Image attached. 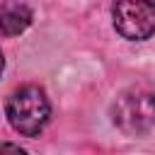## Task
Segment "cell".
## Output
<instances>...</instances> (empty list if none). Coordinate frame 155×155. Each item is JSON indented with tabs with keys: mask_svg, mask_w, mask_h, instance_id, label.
<instances>
[{
	"mask_svg": "<svg viewBox=\"0 0 155 155\" xmlns=\"http://www.w3.org/2000/svg\"><path fill=\"white\" fill-rule=\"evenodd\" d=\"M5 114L10 126L22 133V136H39L41 128L48 124L51 116V104L48 97L41 87L36 85H24L19 90H15L5 104Z\"/></svg>",
	"mask_w": 155,
	"mask_h": 155,
	"instance_id": "1",
	"label": "cell"
},
{
	"mask_svg": "<svg viewBox=\"0 0 155 155\" xmlns=\"http://www.w3.org/2000/svg\"><path fill=\"white\" fill-rule=\"evenodd\" d=\"M111 119L126 136H143L155 126V92L143 85L124 90L111 104Z\"/></svg>",
	"mask_w": 155,
	"mask_h": 155,
	"instance_id": "2",
	"label": "cell"
},
{
	"mask_svg": "<svg viewBox=\"0 0 155 155\" xmlns=\"http://www.w3.org/2000/svg\"><path fill=\"white\" fill-rule=\"evenodd\" d=\"M111 17L128 41H145L155 34V0H114Z\"/></svg>",
	"mask_w": 155,
	"mask_h": 155,
	"instance_id": "3",
	"label": "cell"
},
{
	"mask_svg": "<svg viewBox=\"0 0 155 155\" xmlns=\"http://www.w3.org/2000/svg\"><path fill=\"white\" fill-rule=\"evenodd\" d=\"M31 24V10L19 0H7L0 7V34L17 36Z\"/></svg>",
	"mask_w": 155,
	"mask_h": 155,
	"instance_id": "4",
	"label": "cell"
},
{
	"mask_svg": "<svg viewBox=\"0 0 155 155\" xmlns=\"http://www.w3.org/2000/svg\"><path fill=\"white\" fill-rule=\"evenodd\" d=\"M5 150H10V153H24V148H19L15 143H0V153H5Z\"/></svg>",
	"mask_w": 155,
	"mask_h": 155,
	"instance_id": "5",
	"label": "cell"
},
{
	"mask_svg": "<svg viewBox=\"0 0 155 155\" xmlns=\"http://www.w3.org/2000/svg\"><path fill=\"white\" fill-rule=\"evenodd\" d=\"M2 68H5V58H2V53H0V75H2Z\"/></svg>",
	"mask_w": 155,
	"mask_h": 155,
	"instance_id": "6",
	"label": "cell"
}]
</instances>
